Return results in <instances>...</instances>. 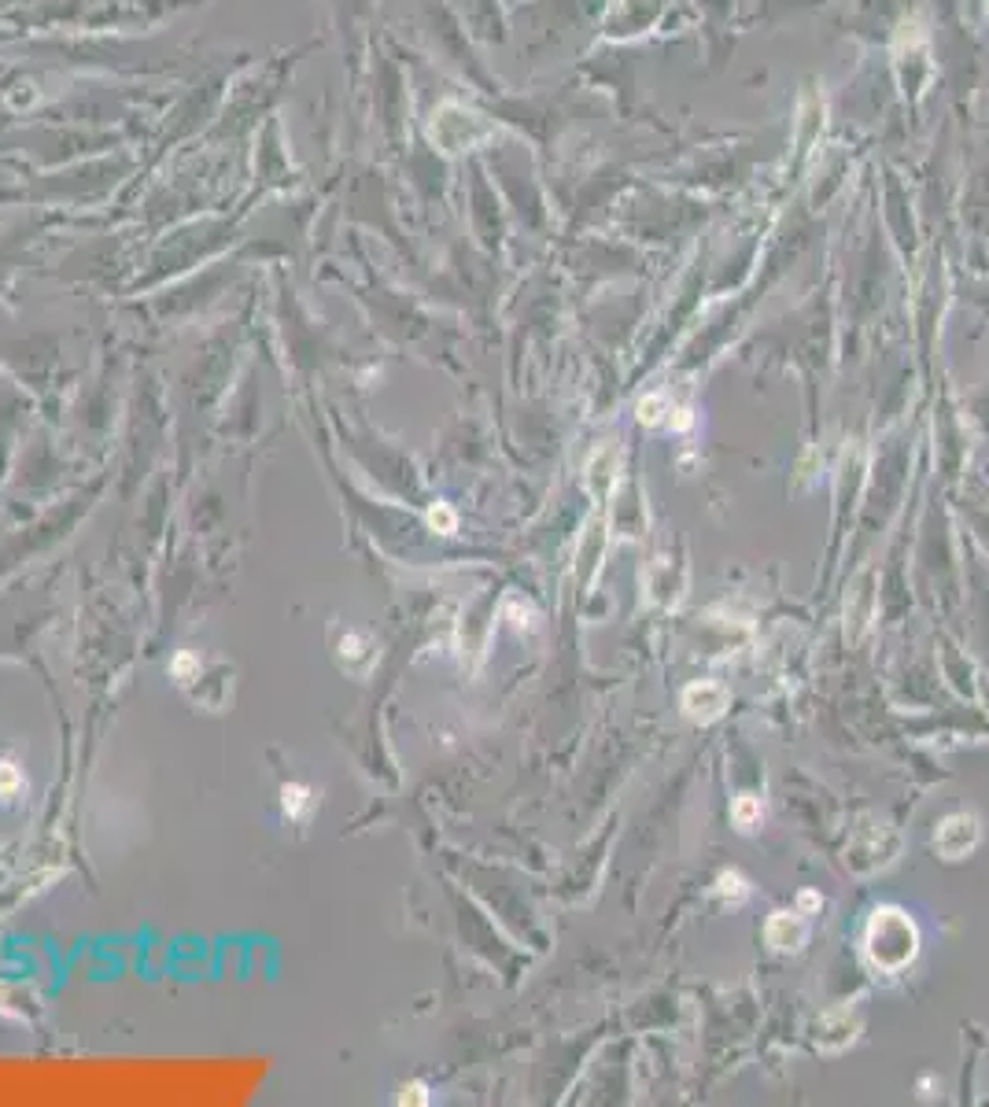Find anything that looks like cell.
Returning <instances> with one entry per match:
<instances>
[{"label": "cell", "mask_w": 989, "mask_h": 1107, "mask_svg": "<svg viewBox=\"0 0 989 1107\" xmlns=\"http://www.w3.org/2000/svg\"><path fill=\"white\" fill-rule=\"evenodd\" d=\"M864 953L879 971H890V975L905 971L919 953L916 919L894 905L875 908V916L868 919V930H864Z\"/></svg>", "instance_id": "6da1fadb"}, {"label": "cell", "mask_w": 989, "mask_h": 1107, "mask_svg": "<svg viewBox=\"0 0 989 1107\" xmlns=\"http://www.w3.org/2000/svg\"><path fill=\"white\" fill-rule=\"evenodd\" d=\"M978 834H982V827H978L975 816L953 812V816H945V820L938 823L934 846H938V853H942L945 860H960L978 846Z\"/></svg>", "instance_id": "7a4b0ae2"}, {"label": "cell", "mask_w": 989, "mask_h": 1107, "mask_svg": "<svg viewBox=\"0 0 989 1107\" xmlns=\"http://www.w3.org/2000/svg\"><path fill=\"white\" fill-rule=\"evenodd\" d=\"M727 702H731V694H727L720 683H709V679L691 683V687L683 691V713H687V720H694V724H713V720H720V716L727 713Z\"/></svg>", "instance_id": "3957f363"}, {"label": "cell", "mask_w": 989, "mask_h": 1107, "mask_svg": "<svg viewBox=\"0 0 989 1107\" xmlns=\"http://www.w3.org/2000/svg\"><path fill=\"white\" fill-rule=\"evenodd\" d=\"M764 938H768L775 953H798L805 938H809V927H805V919L798 912H775L768 919V927H764Z\"/></svg>", "instance_id": "277c9868"}, {"label": "cell", "mask_w": 989, "mask_h": 1107, "mask_svg": "<svg viewBox=\"0 0 989 1107\" xmlns=\"http://www.w3.org/2000/svg\"><path fill=\"white\" fill-rule=\"evenodd\" d=\"M285 812L292 820H307L310 812H314V790L299 783L285 786Z\"/></svg>", "instance_id": "5b68a950"}, {"label": "cell", "mask_w": 989, "mask_h": 1107, "mask_svg": "<svg viewBox=\"0 0 989 1107\" xmlns=\"http://www.w3.org/2000/svg\"><path fill=\"white\" fill-rule=\"evenodd\" d=\"M731 820L739 823L742 831H750L753 823L761 820V801L753 798V794H742V798L735 801V809H731Z\"/></svg>", "instance_id": "8992f818"}, {"label": "cell", "mask_w": 989, "mask_h": 1107, "mask_svg": "<svg viewBox=\"0 0 989 1107\" xmlns=\"http://www.w3.org/2000/svg\"><path fill=\"white\" fill-rule=\"evenodd\" d=\"M665 395H650V399H643V403H639V421H643V425H657V421H661V417H665Z\"/></svg>", "instance_id": "52a82bcc"}, {"label": "cell", "mask_w": 989, "mask_h": 1107, "mask_svg": "<svg viewBox=\"0 0 989 1107\" xmlns=\"http://www.w3.org/2000/svg\"><path fill=\"white\" fill-rule=\"evenodd\" d=\"M19 786H23V772H19L12 761H0V794L8 798V794H15Z\"/></svg>", "instance_id": "ba28073f"}, {"label": "cell", "mask_w": 989, "mask_h": 1107, "mask_svg": "<svg viewBox=\"0 0 989 1107\" xmlns=\"http://www.w3.org/2000/svg\"><path fill=\"white\" fill-rule=\"evenodd\" d=\"M429 524L436 532H443V536H451L454 528H458V517H454L451 506H436V510L429 513Z\"/></svg>", "instance_id": "9c48e42d"}, {"label": "cell", "mask_w": 989, "mask_h": 1107, "mask_svg": "<svg viewBox=\"0 0 989 1107\" xmlns=\"http://www.w3.org/2000/svg\"><path fill=\"white\" fill-rule=\"evenodd\" d=\"M196 668H200V661H196V657H192L189 650H181V654L174 657V661H170V672H174V676H178L181 683H189L192 672H196Z\"/></svg>", "instance_id": "30bf717a"}, {"label": "cell", "mask_w": 989, "mask_h": 1107, "mask_svg": "<svg viewBox=\"0 0 989 1107\" xmlns=\"http://www.w3.org/2000/svg\"><path fill=\"white\" fill-rule=\"evenodd\" d=\"M406 1100H410V1104H425V1100H429V1096H425V1085H421V1082L403 1085V1104H406Z\"/></svg>", "instance_id": "8fae6325"}, {"label": "cell", "mask_w": 989, "mask_h": 1107, "mask_svg": "<svg viewBox=\"0 0 989 1107\" xmlns=\"http://www.w3.org/2000/svg\"><path fill=\"white\" fill-rule=\"evenodd\" d=\"M820 905V897L816 893H801V908H816Z\"/></svg>", "instance_id": "7c38bea8"}]
</instances>
